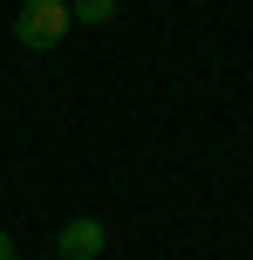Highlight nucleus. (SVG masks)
<instances>
[{
    "label": "nucleus",
    "instance_id": "nucleus-1",
    "mask_svg": "<svg viewBox=\"0 0 253 260\" xmlns=\"http://www.w3.org/2000/svg\"><path fill=\"white\" fill-rule=\"evenodd\" d=\"M68 0H21V14H14V41L21 48H55V41H68Z\"/></svg>",
    "mask_w": 253,
    "mask_h": 260
},
{
    "label": "nucleus",
    "instance_id": "nucleus-2",
    "mask_svg": "<svg viewBox=\"0 0 253 260\" xmlns=\"http://www.w3.org/2000/svg\"><path fill=\"white\" fill-rule=\"evenodd\" d=\"M103 247H110V226L89 219V212H82V219H68L62 233H55V253H62V260H103Z\"/></svg>",
    "mask_w": 253,
    "mask_h": 260
},
{
    "label": "nucleus",
    "instance_id": "nucleus-3",
    "mask_svg": "<svg viewBox=\"0 0 253 260\" xmlns=\"http://www.w3.org/2000/svg\"><path fill=\"white\" fill-rule=\"evenodd\" d=\"M68 21H82V27H110V21H117V0H68Z\"/></svg>",
    "mask_w": 253,
    "mask_h": 260
},
{
    "label": "nucleus",
    "instance_id": "nucleus-4",
    "mask_svg": "<svg viewBox=\"0 0 253 260\" xmlns=\"http://www.w3.org/2000/svg\"><path fill=\"white\" fill-rule=\"evenodd\" d=\"M0 260H14V240H7V233H0Z\"/></svg>",
    "mask_w": 253,
    "mask_h": 260
}]
</instances>
